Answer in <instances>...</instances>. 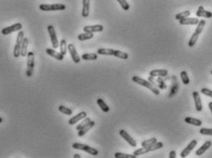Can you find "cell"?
<instances>
[{
	"label": "cell",
	"mask_w": 212,
	"mask_h": 158,
	"mask_svg": "<svg viewBox=\"0 0 212 158\" xmlns=\"http://www.w3.org/2000/svg\"><path fill=\"white\" fill-rule=\"evenodd\" d=\"M180 75H181V79H182V81H183V83H184L185 85H188V84L190 83V79H189V76H188V75H187V72L182 71Z\"/></svg>",
	"instance_id": "35"
},
{
	"label": "cell",
	"mask_w": 212,
	"mask_h": 158,
	"mask_svg": "<svg viewBox=\"0 0 212 158\" xmlns=\"http://www.w3.org/2000/svg\"><path fill=\"white\" fill-rule=\"evenodd\" d=\"M28 44H29V39L28 38H24L22 44H21V49H20V55L22 57H26L28 54Z\"/></svg>",
	"instance_id": "21"
},
{
	"label": "cell",
	"mask_w": 212,
	"mask_h": 158,
	"mask_svg": "<svg viewBox=\"0 0 212 158\" xmlns=\"http://www.w3.org/2000/svg\"><path fill=\"white\" fill-rule=\"evenodd\" d=\"M193 98H194V100H195V106H196L197 111L200 112L203 107H202V102H201V99H200L199 93L197 91H195L193 93Z\"/></svg>",
	"instance_id": "15"
},
{
	"label": "cell",
	"mask_w": 212,
	"mask_h": 158,
	"mask_svg": "<svg viewBox=\"0 0 212 158\" xmlns=\"http://www.w3.org/2000/svg\"><path fill=\"white\" fill-rule=\"evenodd\" d=\"M173 86L171 87V91H170V94H169V98H173V96H175L177 94V91H178V87H179V84H178V81L176 79L175 76H173Z\"/></svg>",
	"instance_id": "18"
},
{
	"label": "cell",
	"mask_w": 212,
	"mask_h": 158,
	"mask_svg": "<svg viewBox=\"0 0 212 158\" xmlns=\"http://www.w3.org/2000/svg\"><path fill=\"white\" fill-rule=\"evenodd\" d=\"M158 141H157V139L156 138H150V139H148V140H145V141H143L141 143V146L142 147H146V146H150V145H152V144H156Z\"/></svg>",
	"instance_id": "33"
},
{
	"label": "cell",
	"mask_w": 212,
	"mask_h": 158,
	"mask_svg": "<svg viewBox=\"0 0 212 158\" xmlns=\"http://www.w3.org/2000/svg\"><path fill=\"white\" fill-rule=\"evenodd\" d=\"M163 147V144L161 142H157L156 144L150 145V146H146V147H142L140 149H138L134 152V155L136 156H139L141 155H145V154H148L149 152H152V151H155V150H158V149H160Z\"/></svg>",
	"instance_id": "2"
},
{
	"label": "cell",
	"mask_w": 212,
	"mask_h": 158,
	"mask_svg": "<svg viewBox=\"0 0 212 158\" xmlns=\"http://www.w3.org/2000/svg\"><path fill=\"white\" fill-rule=\"evenodd\" d=\"M197 17H203V18H212V13L210 11H207L203 6H199L197 11Z\"/></svg>",
	"instance_id": "16"
},
{
	"label": "cell",
	"mask_w": 212,
	"mask_h": 158,
	"mask_svg": "<svg viewBox=\"0 0 212 158\" xmlns=\"http://www.w3.org/2000/svg\"><path fill=\"white\" fill-rule=\"evenodd\" d=\"M74 158H80V156H79V155H77V154H76V155L74 156Z\"/></svg>",
	"instance_id": "44"
},
{
	"label": "cell",
	"mask_w": 212,
	"mask_h": 158,
	"mask_svg": "<svg viewBox=\"0 0 212 158\" xmlns=\"http://www.w3.org/2000/svg\"><path fill=\"white\" fill-rule=\"evenodd\" d=\"M185 121L188 124H192L195 126H201L202 125V121L201 120L196 119V118H192V117H186L185 119Z\"/></svg>",
	"instance_id": "24"
},
{
	"label": "cell",
	"mask_w": 212,
	"mask_h": 158,
	"mask_svg": "<svg viewBox=\"0 0 212 158\" xmlns=\"http://www.w3.org/2000/svg\"><path fill=\"white\" fill-rule=\"evenodd\" d=\"M92 38H93V33H91V32H84V33H81L77 36V39L79 41H87V40H89Z\"/></svg>",
	"instance_id": "27"
},
{
	"label": "cell",
	"mask_w": 212,
	"mask_h": 158,
	"mask_svg": "<svg viewBox=\"0 0 212 158\" xmlns=\"http://www.w3.org/2000/svg\"><path fill=\"white\" fill-rule=\"evenodd\" d=\"M47 30L49 32V36L51 39V43H52V46L54 49H56L57 47H59L58 44V40H57V36H56V32L55 30V27L53 25H49L47 27Z\"/></svg>",
	"instance_id": "7"
},
{
	"label": "cell",
	"mask_w": 212,
	"mask_h": 158,
	"mask_svg": "<svg viewBox=\"0 0 212 158\" xmlns=\"http://www.w3.org/2000/svg\"><path fill=\"white\" fill-rule=\"evenodd\" d=\"M113 56H115V57H118V58L127 60L128 58V53H124V52H121V51H118V50H114Z\"/></svg>",
	"instance_id": "31"
},
{
	"label": "cell",
	"mask_w": 212,
	"mask_h": 158,
	"mask_svg": "<svg viewBox=\"0 0 212 158\" xmlns=\"http://www.w3.org/2000/svg\"><path fill=\"white\" fill-rule=\"evenodd\" d=\"M59 47H60V53H61V54L65 56V55H66V53H67V51H68L67 41H66L65 39H62V40H61Z\"/></svg>",
	"instance_id": "29"
},
{
	"label": "cell",
	"mask_w": 212,
	"mask_h": 158,
	"mask_svg": "<svg viewBox=\"0 0 212 158\" xmlns=\"http://www.w3.org/2000/svg\"><path fill=\"white\" fill-rule=\"evenodd\" d=\"M72 147H73V149H78V150L84 151V152H86L91 156H97L99 154L97 149L92 148V147L86 145V144H79V143H74L72 144Z\"/></svg>",
	"instance_id": "3"
},
{
	"label": "cell",
	"mask_w": 212,
	"mask_h": 158,
	"mask_svg": "<svg viewBox=\"0 0 212 158\" xmlns=\"http://www.w3.org/2000/svg\"><path fill=\"white\" fill-rule=\"evenodd\" d=\"M119 134H120V136L123 138V139H125L126 140V142H127L132 147H136L137 146V142L130 136V134H128L125 130H121L120 132H119Z\"/></svg>",
	"instance_id": "10"
},
{
	"label": "cell",
	"mask_w": 212,
	"mask_h": 158,
	"mask_svg": "<svg viewBox=\"0 0 212 158\" xmlns=\"http://www.w3.org/2000/svg\"><path fill=\"white\" fill-rule=\"evenodd\" d=\"M82 17L87 18L89 14V0H83V7H82Z\"/></svg>",
	"instance_id": "23"
},
{
	"label": "cell",
	"mask_w": 212,
	"mask_h": 158,
	"mask_svg": "<svg viewBox=\"0 0 212 158\" xmlns=\"http://www.w3.org/2000/svg\"><path fill=\"white\" fill-rule=\"evenodd\" d=\"M68 50H69V52L70 53L71 58L74 61V63H78L80 62V57H79V55L77 53V50H76L75 46L73 44H71V43L69 44L68 45Z\"/></svg>",
	"instance_id": "12"
},
{
	"label": "cell",
	"mask_w": 212,
	"mask_h": 158,
	"mask_svg": "<svg viewBox=\"0 0 212 158\" xmlns=\"http://www.w3.org/2000/svg\"><path fill=\"white\" fill-rule=\"evenodd\" d=\"M90 121H91V120H90L89 118H87V117H86V118L84 119V120H83V121H82L81 123H79V124H78V125H77V126L76 127L77 131H79V130H81V129H82L83 127H85V126H86L87 124H89V123Z\"/></svg>",
	"instance_id": "37"
},
{
	"label": "cell",
	"mask_w": 212,
	"mask_h": 158,
	"mask_svg": "<svg viewBox=\"0 0 212 158\" xmlns=\"http://www.w3.org/2000/svg\"><path fill=\"white\" fill-rule=\"evenodd\" d=\"M197 140H192V141L187 144V146L181 152L180 156L182 158H185L186 157V156H188L189 154L192 152V150L197 146Z\"/></svg>",
	"instance_id": "9"
},
{
	"label": "cell",
	"mask_w": 212,
	"mask_h": 158,
	"mask_svg": "<svg viewBox=\"0 0 212 158\" xmlns=\"http://www.w3.org/2000/svg\"><path fill=\"white\" fill-rule=\"evenodd\" d=\"M212 143L211 141H207V142H205L204 143V144L201 146V147H199V149L198 150H197V152H196V155L197 156H202L205 152H207V150L211 146Z\"/></svg>",
	"instance_id": "19"
},
{
	"label": "cell",
	"mask_w": 212,
	"mask_h": 158,
	"mask_svg": "<svg viewBox=\"0 0 212 158\" xmlns=\"http://www.w3.org/2000/svg\"><path fill=\"white\" fill-rule=\"evenodd\" d=\"M201 93H202V94H204V95H206V96H208V97H210V98H211L212 99V90H210V89L204 87V88H202V89H201Z\"/></svg>",
	"instance_id": "41"
},
{
	"label": "cell",
	"mask_w": 212,
	"mask_h": 158,
	"mask_svg": "<svg viewBox=\"0 0 212 158\" xmlns=\"http://www.w3.org/2000/svg\"><path fill=\"white\" fill-rule=\"evenodd\" d=\"M97 104L99 105V107H101V109H102L103 112H109L110 107H108V105H107L102 99H97Z\"/></svg>",
	"instance_id": "26"
},
{
	"label": "cell",
	"mask_w": 212,
	"mask_h": 158,
	"mask_svg": "<svg viewBox=\"0 0 212 158\" xmlns=\"http://www.w3.org/2000/svg\"><path fill=\"white\" fill-rule=\"evenodd\" d=\"M198 37H199V34H198V33H197V32H194V33L192 34V36H191L190 40H189L188 46H189V47H191V48H192L193 46H195L196 43L197 42Z\"/></svg>",
	"instance_id": "28"
},
{
	"label": "cell",
	"mask_w": 212,
	"mask_h": 158,
	"mask_svg": "<svg viewBox=\"0 0 212 158\" xmlns=\"http://www.w3.org/2000/svg\"><path fill=\"white\" fill-rule=\"evenodd\" d=\"M118 2H119V4H120V6H122V8L124 9V10H128L129 8H130V6H129V4L127 3V0H117Z\"/></svg>",
	"instance_id": "39"
},
{
	"label": "cell",
	"mask_w": 212,
	"mask_h": 158,
	"mask_svg": "<svg viewBox=\"0 0 212 158\" xmlns=\"http://www.w3.org/2000/svg\"><path fill=\"white\" fill-rule=\"evenodd\" d=\"M114 51L113 49H106V48H101L98 50L97 53L101 55H114Z\"/></svg>",
	"instance_id": "30"
},
{
	"label": "cell",
	"mask_w": 212,
	"mask_h": 158,
	"mask_svg": "<svg viewBox=\"0 0 212 158\" xmlns=\"http://www.w3.org/2000/svg\"><path fill=\"white\" fill-rule=\"evenodd\" d=\"M114 157L116 158H136L137 156L133 155H128V154H123V153H115Z\"/></svg>",
	"instance_id": "38"
},
{
	"label": "cell",
	"mask_w": 212,
	"mask_h": 158,
	"mask_svg": "<svg viewBox=\"0 0 212 158\" xmlns=\"http://www.w3.org/2000/svg\"><path fill=\"white\" fill-rule=\"evenodd\" d=\"M200 134L202 135H210L212 136V129H208V128H201L199 131Z\"/></svg>",
	"instance_id": "40"
},
{
	"label": "cell",
	"mask_w": 212,
	"mask_h": 158,
	"mask_svg": "<svg viewBox=\"0 0 212 158\" xmlns=\"http://www.w3.org/2000/svg\"><path fill=\"white\" fill-rule=\"evenodd\" d=\"M98 58V53H84L81 56V59L84 61H93L97 60Z\"/></svg>",
	"instance_id": "25"
},
{
	"label": "cell",
	"mask_w": 212,
	"mask_h": 158,
	"mask_svg": "<svg viewBox=\"0 0 212 158\" xmlns=\"http://www.w3.org/2000/svg\"><path fill=\"white\" fill-rule=\"evenodd\" d=\"M46 53H47L48 55H50V56L56 58V59L58 60V61H62V60L64 59V55H62L61 53L56 52V51L53 50V49H46Z\"/></svg>",
	"instance_id": "22"
},
{
	"label": "cell",
	"mask_w": 212,
	"mask_h": 158,
	"mask_svg": "<svg viewBox=\"0 0 212 158\" xmlns=\"http://www.w3.org/2000/svg\"><path fill=\"white\" fill-rule=\"evenodd\" d=\"M27 71L26 75L28 77H31L33 73V68H34V53L33 52H30L27 54Z\"/></svg>",
	"instance_id": "6"
},
{
	"label": "cell",
	"mask_w": 212,
	"mask_h": 158,
	"mask_svg": "<svg viewBox=\"0 0 212 158\" xmlns=\"http://www.w3.org/2000/svg\"><path fill=\"white\" fill-rule=\"evenodd\" d=\"M205 25H206V21H205L204 19L199 20V22H198V24H197V29H196V30H195V32H197V33H198V34L200 35L201 32L203 31V29H204Z\"/></svg>",
	"instance_id": "34"
},
{
	"label": "cell",
	"mask_w": 212,
	"mask_h": 158,
	"mask_svg": "<svg viewBox=\"0 0 212 158\" xmlns=\"http://www.w3.org/2000/svg\"><path fill=\"white\" fill-rule=\"evenodd\" d=\"M39 8L43 11H56V10L66 9V6L64 4H53V5L42 4L40 5Z\"/></svg>",
	"instance_id": "5"
},
{
	"label": "cell",
	"mask_w": 212,
	"mask_h": 158,
	"mask_svg": "<svg viewBox=\"0 0 212 158\" xmlns=\"http://www.w3.org/2000/svg\"><path fill=\"white\" fill-rule=\"evenodd\" d=\"M209 107H210V111H211L212 113V102H210V103H209Z\"/></svg>",
	"instance_id": "43"
},
{
	"label": "cell",
	"mask_w": 212,
	"mask_h": 158,
	"mask_svg": "<svg viewBox=\"0 0 212 158\" xmlns=\"http://www.w3.org/2000/svg\"><path fill=\"white\" fill-rule=\"evenodd\" d=\"M181 25H197L199 22V19L197 18H185L181 20H179Z\"/></svg>",
	"instance_id": "17"
},
{
	"label": "cell",
	"mask_w": 212,
	"mask_h": 158,
	"mask_svg": "<svg viewBox=\"0 0 212 158\" xmlns=\"http://www.w3.org/2000/svg\"><path fill=\"white\" fill-rule=\"evenodd\" d=\"M189 16H190V11L189 10H185V11H183V12H181L179 14H176L175 15V18L177 20H181V19H183L185 18H187Z\"/></svg>",
	"instance_id": "32"
},
{
	"label": "cell",
	"mask_w": 212,
	"mask_h": 158,
	"mask_svg": "<svg viewBox=\"0 0 212 158\" xmlns=\"http://www.w3.org/2000/svg\"><path fill=\"white\" fill-rule=\"evenodd\" d=\"M83 30L85 32H101L103 30V26L101 24H96V25H90V26H85L83 28Z\"/></svg>",
	"instance_id": "11"
},
{
	"label": "cell",
	"mask_w": 212,
	"mask_h": 158,
	"mask_svg": "<svg viewBox=\"0 0 212 158\" xmlns=\"http://www.w3.org/2000/svg\"><path fill=\"white\" fill-rule=\"evenodd\" d=\"M149 75L152 77H163L168 75V70L166 69H155L149 72Z\"/></svg>",
	"instance_id": "13"
},
{
	"label": "cell",
	"mask_w": 212,
	"mask_h": 158,
	"mask_svg": "<svg viewBox=\"0 0 212 158\" xmlns=\"http://www.w3.org/2000/svg\"><path fill=\"white\" fill-rule=\"evenodd\" d=\"M2 122H3V119H2V118L0 117V123H2Z\"/></svg>",
	"instance_id": "45"
},
{
	"label": "cell",
	"mask_w": 212,
	"mask_h": 158,
	"mask_svg": "<svg viewBox=\"0 0 212 158\" xmlns=\"http://www.w3.org/2000/svg\"><path fill=\"white\" fill-rule=\"evenodd\" d=\"M175 157H176V152H175V151H172V152H170L169 158H175Z\"/></svg>",
	"instance_id": "42"
},
{
	"label": "cell",
	"mask_w": 212,
	"mask_h": 158,
	"mask_svg": "<svg viewBox=\"0 0 212 158\" xmlns=\"http://www.w3.org/2000/svg\"><path fill=\"white\" fill-rule=\"evenodd\" d=\"M86 117H87V112H85V111H81V112H79L78 114H77L76 116H74L73 118H71L70 120H69V123L70 125H74V124L77 123L79 120H84Z\"/></svg>",
	"instance_id": "14"
},
{
	"label": "cell",
	"mask_w": 212,
	"mask_h": 158,
	"mask_svg": "<svg viewBox=\"0 0 212 158\" xmlns=\"http://www.w3.org/2000/svg\"><path fill=\"white\" fill-rule=\"evenodd\" d=\"M21 28H22L21 23H19V22H18V23L12 24V25L9 26V27L4 28V29L2 30L1 32H2L3 35H8V34H10V33L14 32V31H19V30H20Z\"/></svg>",
	"instance_id": "8"
},
{
	"label": "cell",
	"mask_w": 212,
	"mask_h": 158,
	"mask_svg": "<svg viewBox=\"0 0 212 158\" xmlns=\"http://www.w3.org/2000/svg\"><path fill=\"white\" fill-rule=\"evenodd\" d=\"M132 80H133L135 83L140 85L142 87H147V88L149 89L153 94H155V95H160V90H159L151 82H149L148 80H145V79H143L141 77L138 76V75H134V76L132 77Z\"/></svg>",
	"instance_id": "1"
},
{
	"label": "cell",
	"mask_w": 212,
	"mask_h": 158,
	"mask_svg": "<svg viewBox=\"0 0 212 158\" xmlns=\"http://www.w3.org/2000/svg\"><path fill=\"white\" fill-rule=\"evenodd\" d=\"M94 125H95V122L93 121V120H91L89 124H87L85 127H83L81 130H79V131H77L78 132V133H77V135L79 136V137H82L84 134H86L92 127H94Z\"/></svg>",
	"instance_id": "20"
},
{
	"label": "cell",
	"mask_w": 212,
	"mask_h": 158,
	"mask_svg": "<svg viewBox=\"0 0 212 158\" xmlns=\"http://www.w3.org/2000/svg\"><path fill=\"white\" fill-rule=\"evenodd\" d=\"M24 39V32L19 30L17 36V40H16V43L14 46V51H13V55L15 58H19L20 55V49H21V44Z\"/></svg>",
	"instance_id": "4"
},
{
	"label": "cell",
	"mask_w": 212,
	"mask_h": 158,
	"mask_svg": "<svg viewBox=\"0 0 212 158\" xmlns=\"http://www.w3.org/2000/svg\"><path fill=\"white\" fill-rule=\"evenodd\" d=\"M210 73H211V75H212V71H211V72H210Z\"/></svg>",
	"instance_id": "46"
},
{
	"label": "cell",
	"mask_w": 212,
	"mask_h": 158,
	"mask_svg": "<svg viewBox=\"0 0 212 158\" xmlns=\"http://www.w3.org/2000/svg\"><path fill=\"white\" fill-rule=\"evenodd\" d=\"M58 109H59V111H60V112H62V113H64V114H66V115H69V116H71V115H72V113H73L70 108H69V107H65L64 105L59 106V107H58Z\"/></svg>",
	"instance_id": "36"
}]
</instances>
